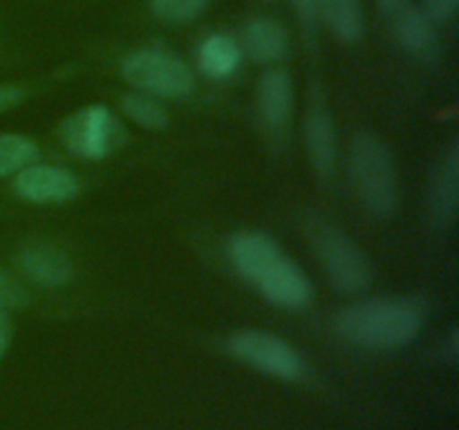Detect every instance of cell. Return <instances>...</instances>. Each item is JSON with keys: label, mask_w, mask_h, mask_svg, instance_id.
<instances>
[{"label": "cell", "mask_w": 459, "mask_h": 430, "mask_svg": "<svg viewBox=\"0 0 459 430\" xmlns=\"http://www.w3.org/2000/svg\"><path fill=\"white\" fill-rule=\"evenodd\" d=\"M341 339L368 349L406 348L424 327V307L406 296L372 298L345 307L334 318Z\"/></svg>", "instance_id": "7a4b0ae2"}, {"label": "cell", "mask_w": 459, "mask_h": 430, "mask_svg": "<svg viewBox=\"0 0 459 430\" xmlns=\"http://www.w3.org/2000/svg\"><path fill=\"white\" fill-rule=\"evenodd\" d=\"M30 303V294L18 280H13L9 273L0 271V309H22Z\"/></svg>", "instance_id": "ffe728a7"}, {"label": "cell", "mask_w": 459, "mask_h": 430, "mask_svg": "<svg viewBox=\"0 0 459 430\" xmlns=\"http://www.w3.org/2000/svg\"><path fill=\"white\" fill-rule=\"evenodd\" d=\"M121 74L134 90L151 97L184 99L195 88V76L188 63L160 47L130 52L121 61Z\"/></svg>", "instance_id": "277c9868"}, {"label": "cell", "mask_w": 459, "mask_h": 430, "mask_svg": "<svg viewBox=\"0 0 459 430\" xmlns=\"http://www.w3.org/2000/svg\"><path fill=\"white\" fill-rule=\"evenodd\" d=\"M22 101V90L16 85H0V112H7Z\"/></svg>", "instance_id": "603a6c76"}, {"label": "cell", "mask_w": 459, "mask_h": 430, "mask_svg": "<svg viewBox=\"0 0 459 430\" xmlns=\"http://www.w3.org/2000/svg\"><path fill=\"white\" fill-rule=\"evenodd\" d=\"M459 206V146L451 143L429 186V213L439 228L455 222Z\"/></svg>", "instance_id": "30bf717a"}, {"label": "cell", "mask_w": 459, "mask_h": 430, "mask_svg": "<svg viewBox=\"0 0 459 430\" xmlns=\"http://www.w3.org/2000/svg\"><path fill=\"white\" fill-rule=\"evenodd\" d=\"M294 3L296 16L300 18L305 30H314L321 21V9H318V0H291Z\"/></svg>", "instance_id": "7402d4cb"}, {"label": "cell", "mask_w": 459, "mask_h": 430, "mask_svg": "<svg viewBox=\"0 0 459 430\" xmlns=\"http://www.w3.org/2000/svg\"><path fill=\"white\" fill-rule=\"evenodd\" d=\"M121 110L130 121L146 130H164L169 125V115L161 108V103L151 94L139 92V90L121 99Z\"/></svg>", "instance_id": "e0dca14e"}, {"label": "cell", "mask_w": 459, "mask_h": 430, "mask_svg": "<svg viewBox=\"0 0 459 430\" xmlns=\"http://www.w3.org/2000/svg\"><path fill=\"white\" fill-rule=\"evenodd\" d=\"M305 146L309 161L318 173H332L336 164V134L330 112L323 106H312L305 121Z\"/></svg>", "instance_id": "4fadbf2b"}, {"label": "cell", "mask_w": 459, "mask_h": 430, "mask_svg": "<svg viewBox=\"0 0 459 430\" xmlns=\"http://www.w3.org/2000/svg\"><path fill=\"white\" fill-rule=\"evenodd\" d=\"M321 21L327 22L341 43H357L363 36L361 0H318Z\"/></svg>", "instance_id": "2e32d148"}, {"label": "cell", "mask_w": 459, "mask_h": 430, "mask_svg": "<svg viewBox=\"0 0 459 430\" xmlns=\"http://www.w3.org/2000/svg\"><path fill=\"white\" fill-rule=\"evenodd\" d=\"M58 137L72 155L99 161L106 159L124 143L126 133L110 108L85 106L63 121Z\"/></svg>", "instance_id": "8992f818"}, {"label": "cell", "mask_w": 459, "mask_h": 430, "mask_svg": "<svg viewBox=\"0 0 459 430\" xmlns=\"http://www.w3.org/2000/svg\"><path fill=\"white\" fill-rule=\"evenodd\" d=\"M227 254L236 271L276 307L296 312L312 303L314 289L307 273L267 233H236L229 240Z\"/></svg>", "instance_id": "6da1fadb"}, {"label": "cell", "mask_w": 459, "mask_h": 430, "mask_svg": "<svg viewBox=\"0 0 459 430\" xmlns=\"http://www.w3.org/2000/svg\"><path fill=\"white\" fill-rule=\"evenodd\" d=\"M442 354H444V358L451 363V366H455L457 358H459V330H457V327H453L451 334H448L446 343H444Z\"/></svg>", "instance_id": "cb8c5ba5"}, {"label": "cell", "mask_w": 459, "mask_h": 430, "mask_svg": "<svg viewBox=\"0 0 459 430\" xmlns=\"http://www.w3.org/2000/svg\"><path fill=\"white\" fill-rule=\"evenodd\" d=\"M408 0H377V4H379V9L384 13H397L399 9L406 7Z\"/></svg>", "instance_id": "484cf974"}, {"label": "cell", "mask_w": 459, "mask_h": 430, "mask_svg": "<svg viewBox=\"0 0 459 430\" xmlns=\"http://www.w3.org/2000/svg\"><path fill=\"white\" fill-rule=\"evenodd\" d=\"M229 352L238 361L247 363L263 374L281 381H303L307 376V363L294 345L269 331L247 330L229 339Z\"/></svg>", "instance_id": "52a82bcc"}, {"label": "cell", "mask_w": 459, "mask_h": 430, "mask_svg": "<svg viewBox=\"0 0 459 430\" xmlns=\"http://www.w3.org/2000/svg\"><path fill=\"white\" fill-rule=\"evenodd\" d=\"M258 115L264 128L273 134L285 133L294 115V83L285 70H273L260 79Z\"/></svg>", "instance_id": "8fae6325"}, {"label": "cell", "mask_w": 459, "mask_h": 430, "mask_svg": "<svg viewBox=\"0 0 459 430\" xmlns=\"http://www.w3.org/2000/svg\"><path fill=\"white\" fill-rule=\"evenodd\" d=\"M79 191V177L61 166L31 161L13 177V193L30 204H63L74 200Z\"/></svg>", "instance_id": "ba28073f"}, {"label": "cell", "mask_w": 459, "mask_h": 430, "mask_svg": "<svg viewBox=\"0 0 459 430\" xmlns=\"http://www.w3.org/2000/svg\"><path fill=\"white\" fill-rule=\"evenodd\" d=\"M309 233L318 260L336 289L343 294H357L370 287L372 264L357 242L325 222H314Z\"/></svg>", "instance_id": "5b68a950"}, {"label": "cell", "mask_w": 459, "mask_h": 430, "mask_svg": "<svg viewBox=\"0 0 459 430\" xmlns=\"http://www.w3.org/2000/svg\"><path fill=\"white\" fill-rule=\"evenodd\" d=\"M206 4L209 0H151V12L161 22L186 25L204 12Z\"/></svg>", "instance_id": "d6986e66"}, {"label": "cell", "mask_w": 459, "mask_h": 430, "mask_svg": "<svg viewBox=\"0 0 459 430\" xmlns=\"http://www.w3.org/2000/svg\"><path fill=\"white\" fill-rule=\"evenodd\" d=\"M18 269L27 280L45 289H56L74 278L70 255L48 242H31L22 246L18 254Z\"/></svg>", "instance_id": "9c48e42d"}, {"label": "cell", "mask_w": 459, "mask_h": 430, "mask_svg": "<svg viewBox=\"0 0 459 430\" xmlns=\"http://www.w3.org/2000/svg\"><path fill=\"white\" fill-rule=\"evenodd\" d=\"M240 49L255 63H276L290 49V34L273 18H254L242 30Z\"/></svg>", "instance_id": "7c38bea8"}, {"label": "cell", "mask_w": 459, "mask_h": 430, "mask_svg": "<svg viewBox=\"0 0 459 430\" xmlns=\"http://www.w3.org/2000/svg\"><path fill=\"white\" fill-rule=\"evenodd\" d=\"M350 170L359 197L377 218H390L397 211L399 182L393 152L384 139L361 133L350 146Z\"/></svg>", "instance_id": "3957f363"}, {"label": "cell", "mask_w": 459, "mask_h": 430, "mask_svg": "<svg viewBox=\"0 0 459 430\" xmlns=\"http://www.w3.org/2000/svg\"><path fill=\"white\" fill-rule=\"evenodd\" d=\"M9 340H12V327H9L7 312L0 309V358H3L4 352H7Z\"/></svg>", "instance_id": "d4e9b609"}, {"label": "cell", "mask_w": 459, "mask_h": 430, "mask_svg": "<svg viewBox=\"0 0 459 430\" xmlns=\"http://www.w3.org/2000/svg\"><path fill=\"white\" fill-rule=\"evenodd\" d=\"M39 157V146L22 134H0V177L16 175Z\"/></svg>", "instance_id": "ac0fdd59"}, {"label": "cell", "mask_w": 459, "mask_h": 430, "mask_svg": "<svg viewBox=\"0 0 459 430\" xmlns=\"http://www.w3.org/2000/svg\"><path fill=\"white\" fill-rule=\"evenodd\" d=\"M242 49L236 39L227 34H211L202 40L200 49H197V63L200 70L204 72L209 79L224 81L233 76V72L240 67Z\"/></svg>", "instance_id": "9a60e30c"}, {"label": "cell", "mask_w": 459, "mask_h": 430, "mask_svg": "<svg viewBox=\"0 0 459 430\" xmlns=\"http://www.w3.org/2000/svg\"><path fill=\"white\" fill-rule=\"evenodd\" d=\"M459 0H424V12L435 22H448L455 18Z\"/></svg>", "instance_id": "44dd1931"}, {"label": "cell", "mask_w": 459, "mask_h": 430, "mask_svg": "<svg viewBox=\"0 0 459 430\" xmlns=\"http://www.w3.org/2000/svg\"><path fill=\"white\" fill-rule=\"evenodd\" d=\"M394 36L406 52L429 56L437 47L435 21L420 7H402L394 13Z\"/></svg>", "instance_id": "5bb4252c"}]
</instances>
